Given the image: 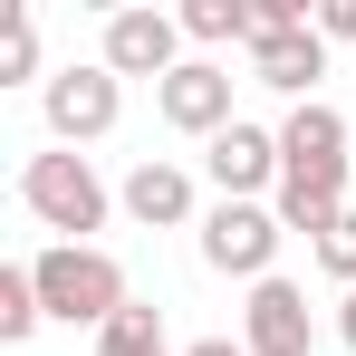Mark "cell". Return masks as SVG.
<instances>
[{"label": "cell", "instance_id": "cell-1", "mask_svg": "<svg viewBox=\"0 0 356 356\" xmlns=\"http://www.w3.org/2000/svg\"><path fill=\"white\" fill-rule=\"evenodd\" d=\"M270 212L308 241L347 212V116L327 97H308V106L280 116V193H270Z\"/></svg>", "mask_w": 356, "mask_h": 356}, {"label": "cell", "instance_id": "cell-2", "mask_svg": "<svg viewBox=\"0 0 356 356\" xmlns=\"http://www.w3.org/2000/svg\"><path fill=\"white\" fill-rule=\"evenodd\" d=\"M29 280H39V308H49L58 327H87V337H97L116 308H135L116 250H97V241H49V250L29 260Z\"/></svg>", "mask_w": 356, "mask_h": 356}, {"label": "cell", "instance_id": "cell-3", "mask_svg": "<svg viewBox=\"0 0 356 356\" xmlns=\"http://www.w3.org/2000/svg\"><path fill=\"white\" fill-rule=\"evenodd\" d=\"M19 202H29V222H49L58 241L106 232V212H116V193L97 183V164H87V154H67V145H49V154H29V164H19Z\"/></svg>", "mask_w": 356, "mask_h": 356}, {"label": "cell", "instance_id": "cell-4", "mask_svg": "<svg viewBox=\"0 0 356 356\" xmlns=\"http://www.w3.org/2000/svg\"><path fill=\"white\" fill-rule=\"evenodd\" d=\"M39 116H49V145H97V135H116L125 116V77L106 58H77V67H49V87H39Z\"/></svg>", "mask_w": 356, "mask_h": 356}, {"label": "cell", "instance_id": "cell-5", "mask_svg": "<svg viewBox=\"0 0 356 356\" xmlns=\"http://www.w3.org/2000/svg\"><path fill=\"white\" fill-rule=\"evenodd\" d=\"M280 241H289V222H280L270 202H212V212H202V270L260 289V280H280V270H270Z\"/></svg>", "mask_w": 356, "mask_h": 356}, {"label": "cell", "instance_id": "cell-6", "mask_svg": "<svg viewBox=\"0 0 356 356\" xmlns=\"http://www.w3.org/2000/svg\"><path fill=\"white\" fill-rule=\"evenodd\" d=\"M202 174L222 202H260V193H280V125H222L212 145H202Z\"/></svg>", "mask_w": 356, "mask_h": 356}, {"label": "cell", "instance_id": "cell-7", "mask_svg": "<svg viewBox=\"0 0 356 356\" xmlns=\"http://www.w3.org/2000/svg\"><path fill=\"white\" fill-rule=\"evenodd\" d=\"M97 58L116 67V77H174L183 67V10H106V49Z\"/></svg>", "mask_w": 356, "mask_h": 356}, {"label": "cell", "instance_id": "cell-8", "mask_svg": "<svg viewBox=\"0 0 356 356\" xmlns=\"http://www.w3.org/2000/svg\"><path fill=\"white\" fill-rule=\"evenodd\" d=\"M154 116L174 125V135H202V145H212L222 125H241V116H232V67H212V58H183L174 77L154 87Z\"/></svg>", "mask_w": 356, "mask_h": 356}, {"label": "cell", "instance_id": "cell-9", "mask_svg": "<svg viewBox=\"0 0 356 356\" xmlns=\"http://www.w3.org/2000/svg\"><path fill=\"white\" fill-rule=\"evenodd\" d=\"M241 347H250V356H318L308 289H298V280H260L250 308H241Z\"/></svg>", "mask_w": 356, "mask_h": 356}, {"label": "cell", "instance_id": "cell-10", "mask_svg": "<svg viewBox=\"0 0 356 356\" xmlns=\"http://www.w3.org/2000/svg\"><path fill=\"white\" fill-rule=\"evenodd\" d=\"M116 202L145 222V232H183V222H193V174H183L174 154H145V164L116 183Z\"/></svg>", "mask_w": 356, "mask_h": 356}, {"label": "cell", "instance_id": "cell-11", "mask_svg": "<svg viewBox=\"0 0 356 356\" xmlns=\"http://www.w3.org/2000/svg\"><path fill=\"white\" fill-rule=\"evenodd\" d=\"M250 77L308 106V97H318V77H327V39H318V29H289V39H260V49H250Z\"/></svg>", "mask_w": 356, "mask_h": 356}, {"label": "cell", "instance_id": "cell-12", "mask_svg": "<svg viewBox=\"0 0 356 356\" xmlns=\"http://www.w3.org/2000/svg\"><path fill=\"white\" fill-rule=\"evenodd\" d=\"M97 356H174V337H164V308H116L106 327H97Z\"/></svg>", "mask_w": 356, "mask_h": 356}, {"label": "cell", "instance_id": "cell-13", "mask_svg": "<svg viewBox=\"0 0 356 356\" xmlns=\"http://www.w3.org/2000/svg\"><path fill=\"white\" fill-rule=\"evenodd\" d=\"M39 318H49V308H39L29 260H10V270H0V347H29V337H39Z\"/></svg>", "mask_w": 356, "mask_h": 356}, {"label": "cell", "instance_id": "cell-14", "mask_svg": "<svg viewBox=\"0 0 356 356\" xmlns=\"http://www.w3.org/2000/svg\"><path fill=\"white\" fill-rule=\"evenodd\" d=\"M183 39L193 49H222V39L250 49V0H183Z\"/></svg>", "mask_w": 356, "mask_h": 356}, {"label": "cell", "instance_id": "cell-15", "mask_svg": "<svg viewBox=\"0 0 356 356\" xmlns=\"http://www.w3.org/2000/svg\"><path fill=\"white\" fill-rule=\"evenodd\" d=\"M29 77H39V19L29 10H0V87H29Z\"/></svg>", "mask_w": 356, "mask_h": 356}, {"label": "cell", "instance_id": "cell-16", "mask_svg": "<svg viewBox=\"0 0 356 356\" xmlns=\"http://www.w3.org/2000/svg\"><path fill=\"white\" fill-rule=\"evenodd\" d=\"M308 250H318V270H327V280H347V289H356V202H347L318 241H308Z\"/></svg>", "mask_w": 356, "mask_h": 356}, {"label": "cell", "instance_id": "cell-17", "mask_svg": "<svg viewBox=\"0 0 356 356\" xmlns=\"http://www.w3.org/2000/svg\"><path fill=\"white\" fill-rule=\"evenodd\" d=\"M318 39H356V0H327L318 10Z\"/></svg>", "mask_w": 356, "mask_h": 356}, {"label": "cell", "instance_id": "cell-18", "mask_svg": "<svg viewBox=\"0 0 356 356\" xmlns=\"http://www.w3.org/2000/svg\"><path fill=\"white\" fill-rule=\"evenodd\" d=\"M183 356H250V347H241V337H193Z\"/></svg>", "mask_w": 356, "mask_h": 356}, {"label": "cell", "instance_id": "cell-19", "mask_svg": "<svg viewBox=\"0 0 356 356\" xmlns=\"http://www.w3.org/2000/svg\"><path fill=\"white\" fill-rule=\"evenodd\" d=\"M337 337H347V356H356V289H347V308H337Z\"/></svg>", "mask_w": 356, "mask_h": 356}]
</instances>
